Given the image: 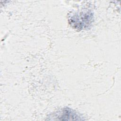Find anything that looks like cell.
I'll list each match as a JSON object with an SVG mask.
<instances>
[{"label": "cell", "instance_id": "obj_1", "mask_svg": "<svg viewBox=\"0 0 121 121\" xmlns=\"http://www.w3.org/2000/svg\"><path fill=\"white\" fill-rule=\"evenodd\" d=\"M93 19V15L91 12H83L71 17L69 23L75 28L81 30L87 27L92 22Z\"/></svg>", "mask_w": 121, "mask_h": 121}, {"label": "cell", "instance_id": "obj_2", "mask_svg": "<svg viewBox=\"0 0 121 121\" xmlns=\"http://www.w3.org/2000/svg\"><path fill=\"white\" fill-rule=\"evenodd\" d=\"M53 120L61 121H80L85 119L78 113L73 110L69 108H64L54 113L53 116Z\"/></svg>", "mask_w": 121, "mask_h": 121}]
</instances>
